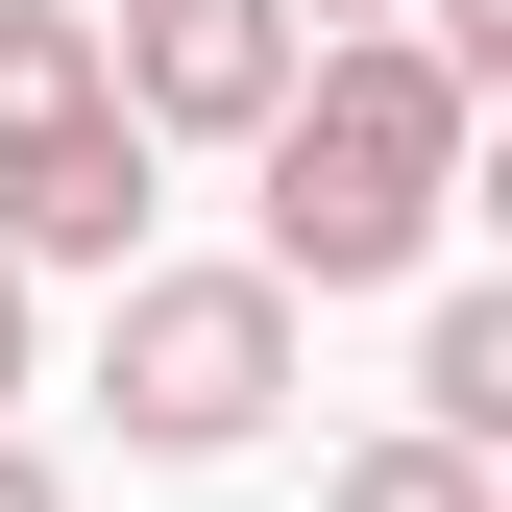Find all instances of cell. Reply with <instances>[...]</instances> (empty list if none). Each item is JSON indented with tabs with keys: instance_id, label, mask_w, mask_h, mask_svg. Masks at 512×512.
<instances>
[{
	"instance_id": "cell-7",
	"label": "cell",
	"mask_w": 512,
	"mask_h": 512,
	"mask_svg": "<svg viewBox=\"0 0 512 512\" xmlns=\"http://www.w3.org/2000/svg\"><path fill=\"white\" fill-rule=\"evenodd\" d=\"M0 512H74V488H49V439H25V415H0Z\"/></svg>"
},
{
	"instance_id": "cell-4",
	"label": "cell",
	"mask_w": 512,
	"mask_h": 512,
	"mask_svg": "<svg viewBox=\"0 0 512 512\" xmlns=\"http://www.w3.org/2000/svg\"><path fill=\"white\" fill-rule=\"evenodd\" d=\"M98 98L147 122V171H171V147H269L293 0H122V25H98Z\"/></svg>"
},
{
	"instance_id": "cell-3",
	"label": "cell",
	"mask_w": 512,
	"mask_h": 512,
	"mask_svg": "<svg viewBox=\"0 0 512 512\" xmlns=\"http://www.w3.org/2000/svg\"><path fill=\"white\" fill-rule=\"evenodd\" d=\"M98 415L147 439V464H244V439L293 415V293L269 269H122L98 293Z\"/></svg>"
},
{
	"instance_id": "cell-8",
	"label": "cell",
	"mask_w": 512,
	"mask_h": 512,
	"mask_svg": "<svg viewBox=\"0 0 512 512\" xmlns=\"http://www.w3.org/2000/svg\"><path fill=\"white\" fill-rule=\"evenodd\" d=\"M342 25H415V0H293V49H342Z\"/></svg>"
},
{
	"instance_id": "cell-9",
	"label": "cell",
	"mask_w": 512,
	"mask_h": 512,
	"mask_svg": "<svg viewBox=\"0 0 512 512\" xmlns=\"http://www.w3.org/2000/svg\"><path fill=\"white\" fill-rule=\"evenodd\" d=\"M0 415H25V269H0Z\"/></svg>"
},
{
	"instance_id": "cell-6",
	"label": "cell",
	"mask_w": 512,
	"mask_h": 512,
	"mask_svg": "<svg viewBox=\"0 0 512 512\" xmlns=\"http://www.w3.org/2000/svg\"><path fill=\"white\" fill-rule=\"evenodd\" d=\"M317 512H512V488L464 464V439H415V415H391V439H342V464H317Z\"/></svg>"
},
{
	"instance_id": "cell-2",
	"label": "cell",
	"mask_w": 512,
	"mask_h": 512,
	"mask_svg": "<svg viewBox=\"0 0 512 512\" xmlns=\"http://www.w3.org/2000/svg\"><path fill=\"white\" fill-rule=\"evenodd\" d=\"M0 269H147V122L98 98V0H0Z\"/></svg>"
},
{
	"instance_id": "cell-1",
	"label": "cell",
	"mask_w": 512,
	"mask_h": 512,
	"mask_svg": "<svg viewBox=\"0 0 512 512\" xmlns=\"http://www.w3.org/2000/svg\"><path fill=\"white\" fill-rule=\"evenodd\" d=\"M464 147H488V98L439 74L415 25H342V49H293V98H269V244L244 269L269 293H391L439 269V220H464Z\"/></svg>"
},
{
	"instance_id": "cell-5",
	"label": "cell",
	"mask_w": 512,
	"mask_h": 512,
	"mask_svg": "<svg viewBox=\"0 0 512 512\" xmlns=\"http://www.w3.org/2000/svg\"><path fill=\"white\" fill-rule=\"evenodd\" d=\"M415 439H464V464L512 439V293H439L415 317Z\"/></svg>"
}]
</instances>
